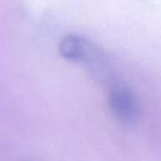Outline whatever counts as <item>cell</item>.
<instances>
[{
	"label": "cell",
	"mask_w": 161,
	"mask_h": 161,
	"mask_svg": "<svg viewBox=\"0 0 161 161\" xmlns=\"http://www.w3.org/2000/svg\"><path fill=\"white\" fill-rule=\"evenodd\" d=\"M79 63L84 65L88 74L98 84H102L108 88L116 82H118L107 54L99 47L91 42L88 43L84 55L82 57Z\"/></svg>",
	"instance_id": "cell-2"
},
{
	"label": "cell",
	"mask_w": 161,
	"mask_h": 161,
	"mask_svg": "<svg viewBox=\"0 0 161 161\" xmlns=\"http://www.w3.org/2000/svg\"><path fill=\"white\" fill-rule=\"evenodd\" d=\"M88 43L89 42L83 36L75 34H68L59 42L58 50L64 59L79 63L86 52Z\"/></svg>",
	"instance_id": "cell-3"
},
{
	"label": "cell",
	"mask_w": 161,
	"mask_h": 161,
	"mask_svg": "<svg viewBox=\"0 0 161 161\" xmlns=\"http://www.w3.org/2000/svg\"><path fill=\"white\" fill-rule=\"evenodd\" d=\"M108 89V107L113 117L123 125H133L140 116L138 103L132 91L119 82H116Z\"/></svg>",
	"instance_id": "cell-1"
}]
</instances>
